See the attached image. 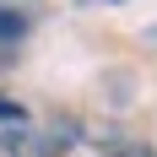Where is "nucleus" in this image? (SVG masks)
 Returning a JSON list of instances; mask_svg holds the SVG:
<instances>
[{
    "mask_svg": "<svg viewBox=\"0 0 157 157\" xmlns=\"http://www.w3.org/2000/svg\"><path fill=\"white\" fill-rule=\"evenodd\" d=\"M0 157H33L27 136H0Z\"/></svg>",
    "mask_w": 157,
    "mask_h": 157,
    "instance_id": "20e7f679",
    "label": "nucleus"
},
{
    "mask_svg": "<svg viewBox=\"0 0 157 157\" xmlns=\"http://www.w3.org/2000/svg\"><path fill=\"white\" fill-rule=\"evenodd\" d=\"M81 141V125L76 119H65V114H54V119H49L44 125V136H33V157H60V152H71V146Z\"/></svg>",
    "mask_w": 157,
    "mask_h": 157,
    "instance_id": "f257e3e1",
    "label": "nucleus"
},
{
    "mask_svg": "<svg viewBox=\"0 0 157 157\" xmlns=\"http://www.w3.org/2000/svg\"><path fill=\"white\" fill-rule=\"evenodd\" d=\"M0 119H11V125H22V119H27V109H22V103H11V98H0Z\"/></svg>",
    "mask_w": 157,
    "mask_h": 157,
    "instance_id": "39448f33",
    "label": "nucleus"
},
{
    "mask_svg": "<svg viewBox=\"0 0 157 157\" xmlns=\"http://www.w3.org/2000/svg\"><path fill=\"white\" fill-rule=\"evenodd\" d=\"M103 157H157V146H146V141H125V146H109Z\"/></svg>",
    "mask_w": 157,
    "mask_h": 157,
    "instance_id": "7ed1b4c3",
    "label": "nucleus"
},
{
    "mask_svg": "<svg viewBox=\"0 0 157 157\" xmlns=\"http://www.w3.org/2000/svg\"><path fill=\"white\" fill-rule=\"evenodd\" d=\"M152 44H157V27H152Z\"/></svg>",
    "mask_w": 157,
    "mask_h": 157,
    "instance_id": "423d86ee",
    "label": "nucleus"
},
{
    "mask_svg": "<svg viewBox=\"0 0 157 157\" xmlns=\"http://www.w3.org/2000/svg\"><path fill=\"white\" fill-rule=\"evenodd\" d=\"M27 33V11H16V6H0V44H16Z\"/></svg>",
    "mask_w": 157,
    "mask_h": 157,
    "instance_id": "f03ea898",
    "label": "nucleus"
}]
</instances>
